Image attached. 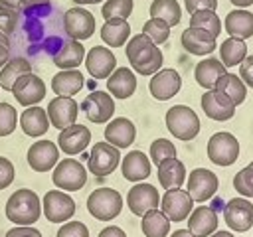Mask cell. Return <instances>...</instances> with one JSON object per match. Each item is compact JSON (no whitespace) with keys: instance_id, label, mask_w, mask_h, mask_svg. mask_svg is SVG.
<instances>
[{"instance_id":"43","label":"cell","mask_w":253,"mask_h":237,"mask_svg":"<svg viewBox=\"0 0 253 237\" xmlns=\"http://www.w3.org/2000/svg\"><path fill=\"white\" fill-rule=\"evenodd\" d=\"M233 188L241 196L253 198V166H245L233 176Z\"/></svg>"},{"instance_id":"25","label":"cell","mask_w":253,"mask_h":237,"mask_svg":"<svg viewBox=\"0 0 253 237\" xmlns=\"http://www.w3.org/2000/svg\"><path fill=\"white\" fill-rule=\"evenodd\" d=\"M188 229L196 237H210L213 231H217V215L208 205H198L188 215Z\"/></svg>"},{"instance_id":"57","label":"cell","mask_w":253,"mask_h":237,"mask_svg":"<svg viewBox=\"0 0 253 237\" xmlns=\"http://www.w3.org/2000/svg\"><path fill=\"white\" fill-rule=\"evenodd\" d=\"M210 237H233L229 231H213Z\"/></svg>"},{"instance_id":"31","label":"cell","mask_w":253,"mask_h":237,"mask_svg":"<svg viewBox=\"0 0 253 237\" xmlns=\"http://www.w3.org/2000/svg\"><path fill=\"white\" fill-rule=\"evenodd\" d=\"M223 73H225V65H223L219 59H215V57H206V59H202V61L196 65V69H194L196 83H198L200 87H204V89H213L215 83H217V79H219Z\"/></svg>"},{"instance_id":"53","label":"cell","mask_w":253,"mask_h":237,"mask_svg":"<svg viewBox=\"0 0 253 237\" xmlns=\"http://www.w3.org/2000/svg\"><path fill=\"white\" fill-rule=\"evenodd\" d=\"M99 237H126V233L117 225H107L105 229H101Z\"/></svg>"},{"instance_id":"22","label":"cell","mask_w":253,"mask_h":237,"mask_svg":"<svg viewBox=\"0 0 253 237\" xmlns=\"http://www.w3.org/2000/svg\"><path fill=\"white\" fill-rule=\"evenodd\" d=\"M134 138H136V126L126 117H117L105 126V140L117 146L119 150L128 148L134 142Z\"/></svg>"},{"instance_id":"49","label":"cell","mask_w":253,"mask_h":237,"mask_svg":"<svg viewBox=\"0 0 253 237\" xmlns=\"http://www.w3.org/2000/svg\"><path fill=\"white\" fill-rule=\"evenodd\" d=\"M184 6L190 14H194L198 10H215L217 0H184Z\"/></svg>"},{"instance_id":"3","label":"cell","mask_w":253,"mask_h":237,"mask_svg":"<svg viewBox=\"0 0 253 237\" xmlns=\"http://www.w3.org/2000/svg\"><path fill=\"white\" fill-rule=\"evenodd\" d=\"M200 126L198 115L186 105H174L166 113V128L178 140H194L200 132Z\"/></svg>"},{"instance_id":"40","label":"cell","mask_w":253,"mask_h":237,"mask_svg":"<svg viewBox=\"0 0 253 237\" xmlns=\"http://www.w3.org/2000/svg\"><path fill=\"white\" fill-rule=\"evenodd\" d=\"M142 34H146L158 45V43H164L170 38V26L164 20H160V18H150V20L144 22Z\"/></svg>"},{"instance_id":"17","label":"cell","mask_w":253,"mask_h":237,"mask_svg":"<svg viewBox=\"0 0 253 237\" xmlns=\"http://www.w3.org/2000/svg\"><path fill=\"white\" fill-rule=\"evenodd\" d=\"M126 205L134 215L142 217L146 211L160 205L158 190L152 184H136L126 194Z\"/></svg>"},{"instance_id":"1","label":"cell","mask_w":253,"mask_h":237,"mask_svg":"<svg viewBox=\"0 0 253 237\" xmlns=\"http://www.w3.org/2000/svg\"><path fill=\"white\" fill-rule=\"evenodd\" d=\"M125 51L130 67L138 75H154L164 63V55L160 47L142 32L128 40Z\"/></svg>"},{"instance_id":"30","label":"cell","mask_w":253,"mask_h":237,"mask_svg":"<svg viewBox=\"0 0 253 237\" xmlns=\"http://www.w3.org/2000/svg\"><path fill=\"white\" fill-rule=\"evenodd\" d=\"M225 32L231 38H239V40L251 38L253 36V14L243 8L231 10L225 16Z\"/></svg>"},{"instance_id":"27","label":"cell","mask_w":253,"mask_h":237,"mask_svg":"<svg viewBox=\"0 0 253 237\" xmlns=\"http://www.w3.org/2000/svg\"><path fill=\"white\" fill-rule=\"evenodd\" d=\"M85 59V47L77 40H65L61 41L59 49L53 53V65L59 69H77Z\"/></svg>"},{"instance_id":"37","label":"cell","mask_w":253,"mask_h":237,"mask_svg":"<svg viewBox=\"0 0 253 237\" xmlns=\"http://www.w3.org/2000/svg\"><path fill=\"white\" fill-rule=\"evenodd\" d=\"M245 57H247L245 40H239V38H231V36H229V38L219 45V61H221L225 67L239 65Z\"/></svg>"},{"instance_id":"55","label":"cell","mask_w":253,"mask_h":237,"mask_svg":"<svg viewBox=\"0 0 253 237\" xmlns=\"http://www.w3.org/2000/svg\"><path fill=\"white\" fill-rule=\"evenodd\" d=\"M170 237H196V235H194L190 229H176Z\"/></svg>"},{"instance_id":"6","label":"cell","mask_w":253,"mask_h":237,"mask_svg":"<svg viewBox=\"0 0 253 237\" xmlns=\"http://www.w3.org/2000/svg\"><path fill=\"white\" fill-rule=\"evenodd\" d=\"M119 162H121V152L117 146H113L109 142H95L91 146L87 166H89V172L95 174L97 178L113 174L117 170Z\"/></svg>"},{"instance_id":"18","label":"cell","mask_w":253,"mask_h":237,"mask_svg":"<svg viewBox=\"0 0 253 237\" xmlns=\"http://www.w3.org/2000/svg\"><path fill=\"white\" fill-rule=\"evenodd\" d=\"M85 67L91 77L107 79L117 69V57L109 47L95 45L85 53Z\"/></svg>"},{"instance_id":"35","label":"cell","mask_w":253,"mask_h":237,"mask_svg":"<svg viewBox=\"0 0 253 237\" xmlns=\"http://www.w3.org/2000/svg\"><path fill=\"white\" fill-rule=\"evenodd\" d=\"M170 223L172 221L164 215V211L154 207L142 215L140 227H142L144 237H166L170 231Z\"/></svg>"},{"instance_id":"26","label":"cell","mask_w":253,"mask_h":237,"mask_svg":"<svg viewBox=\"0 0 253 237\" xmlns=\"http://www.w3.org/2000/svg\"><path fill=\"white\" fill-rule=\"evenodd\" d=\"M121 172L128 182L146 180L150 176V158L140 150H130L121 162Z\"/></svg>"},{"instance_id":"4","label":"cell","mask_w":253,"mask_h":237,"mask_svg":"<svg viewBox=\"0 0 253 237\" xmlns=\"http://www.w3.org/2000/svg\"><path fill=\"white\" fill-rule=\"evenodd\" d=\"M123 209V198L113 188H97L87 198V211L99 221L115 219Z\"/></svg>"},{"instance_id":"24","label":"cell","mask_w":253,"mask_h":237,"mask_svg":"<svg viewBox=\"0 0 253 237\" xmlns=\"http://www.w3.org/2000/svg\"><path fill=\"white\" fill-rule=\"evenodd\" d=\"M20 128L24 130L26 136H32V138L45 134L49 128L47 111L38 107V105L26 107V111H22V115H20Z\"/></svg>"},{"instance_id":"39","label":"cell","mask_w":253,"mask_h":237,"mask_svg":"<svg viewBox=\"0 0 253 237\" xmlns=\"http://www.w3.org/2000/svg\"><path fill=\"white\" fill-rule=\"evenodd\" d=\"M190 28L206 30L213 38H217L221 34V20L217 18L215 10H198L190 16Z\"/></svg>"},{"instance_id":"34","label":"cell","mask_w":253,"mask_h":237,"mask_svg":"<svg viewBox=\"0 0 253 237\" xmlns=\"http://www.w3.org/2000/svg\"><path fill=\"white\" fill-rule=\"evenodd\" d=\"M213 89L221 91L235 107L241 105L245 101V97H247V89H245V83L241 81V77L239 75H233V73H227V71L217 79V83H215Z\"/></svg>"},{"instance_id":"38","label":"cell","mask_w":253,"mask_h":237,"mask_svg":"<svg viewBox=\"0 0 253 237\" xmlns=\"http://www.w3.org/2000/svg\"><path fill=\"white\" fill-rule=\"evenodd\" d=\"M150 16L164 20L170 28L178 26L182 20V10L176 0H152L150 4Z\"/></svg>"},{"instance_id":"32","label":"cell","mask_w":253,"mask_h":237,"mask_svg":"<svg viewBox=\"0 0 253 237\" xmlns=\"http://www.w3.org/2000/svg\"><path fill=\"white\" fill-rule=\"evenodd\" d=\"M186 180V166L178 158H168L158 164V182L164 190L180 188Z\"/></svg>"},{"instance_id":"28","label":"cell","mask_w":253,"mask_h":237,"mask_svg":"<svg viewBox=\"0 0 253 237\" xmlns=\"http://www.w3.org/2000/svg\"><path fill=\"white\" fill-rule=\"evenodd\" d=\"M107 89L117 99H128L136 91V75L128 67H117L107 77Z\"/></svg>"},{"instance_id":"44","label":"cell","mask_w":253,"mask_h":237,"mask_svg":"<svg viewBox=\"0 0 253 237\" xmlns=\"http://www.w3.org/2000/svg\"><path fill=\"white\" fill-rule=\"evenodd\" d=\"M18 122V113L12 105L0 103V136H8L14 132Z\"/></svg>"},{"instance_id":"9","label":"cell","mask_w":253,"mask_h":237,"mask_svg":"<svg viewBox=\"0 0 253 237\" xmlns=\"http://www.w3.org/2000/svg\"><path fill=\"white\" fill-rule=\"evenodd\" d=\"M63 30L71 40H89L95 32V16L81 6L69 8L63 14Z\"/></svg>"},{"instance_id":"33","label":"cell","mask_w":253,"mask_h":237,"mask_svg":"<svg viewBox=\"0 0 253 237\" xmlns=\"http://www.w3.org/2000/svg\"><path fill=\"white\" fill-rule=\"evenodd\" d=\"M130 36V26L125 18H111L105 20L103 28H101V40L109 45V47H121L126 43Z\"/></svg>"},{"instance_id":"5","label":"cell","mask_w":253,"mask_h":237,"mask_svg":"<svg viewBox=\"0 0 253 237\" xmlns=\"http://www.w3.org/2000/svg\"><path fill=\"white\" fill-rule=\"evenodd\" d=\"M51 180H53V184H55L57 190L77 192L87 182V170H85V166L79 160H75V158H63L61 162L55 164L53 174H51Z\"/></svg>"},{"instance_id":"23","label":"cell","mask_w":253,"mask_h":237,"mask_svg":"<svg viewBox=\"0 0 253 237\" xmlns=\"http://www.w3.org/2000/svg\"><path fill=\"white\" fill-rule=\"evenodd\" d=\"M182 47L192 55H210L215 49V38L200 28H186L182 32Z\"/></svg>"},{"instance_id":"54","label":"cell","mask_w":253,"mask_h":237,"mask_svg":"<svg viewBox=\"0 0 253 237\" xmlns=\"http://www.w3.org/2000/svg\"><path fill=\"white\" fill-rule=\"evenodd\" d=\"M0 8H8V10L22 12V0H0Z\"/></svg>"},{"instance_id":"2","label":"cell","mask_w":253,"mask_h":237,"mask_svg":"<svg viewBox=\"0 0 253 237\" xmlns=\"http://www.w3.org/2000/svg\"><path fill=\"white\" fill-rule=\"evenodd\" d=\"M4 211L16 225H34L42 215V201L34 190L20 188L8 198Z\"/></svg>"},{"instance_id":"47","label":"cell","mask_w":253,"mask_h":237,"mask_svg":"<svg viewBox=\"0 0 253 237\" xmlns=\"http://www.w3.org/2000/svg\"><path fill=\"white\" fill-rule=\"evenodd\" d=\"M57 237H89V229L81 221H65L57 229Z\"/></svg>"},{"instance_id":"52","label":"cell","mask_w":253,"mask_h":237,"mask_svg":"<svg viewBox=\"0 0 253 237\" xmlns=\"http://www.w3.org/2000/svg\"><path fill=\"white\" fill-rule=\"evenodd\" d=\"M8 59H10V38L0 32V69L6 65Z\"/></svg>"},{"instance_id":"29","label":"cell","mask_w":253,"mask_h":237,"mask_svg":"<svg viewBox=\"0 0 253 237\" xmlns=\"http://www.w3.org/2000/svg\"><path fill=\"white\" fill-rule=\"evenodd\" d=\"M83 73L77 69H61L51 79V89L57 97H73L83 89Z\"/></svg>"},{"instance_id":"15","label":"cell","mask_w":253,"mask_h":237,"mask_svg":"<svg viewBox=\"0 0 253 237\" xmlns=\"http://www.w3.org/2000/svg\"><path fill=\"white\" fill-rule=\"evenodd\" d=\"M182 87V77L176 69H158L152 79L148 81V89H150V95L156 99V101H168L172 99L174 95H178Z\"/></svg>"},{"instance_id":"20","label":"cell","mask_w":253,"mask_h":237,"mask_svg":"<svg viewBox=\"0 0 253 237\" xmlns=\"http://www.w3.org/2000/svg\"><path fill=\"white\" fill-rule=\"evenodd\" d=\"M77 109L79 107L73 101V97H55V99L49 101L45 111H47L51 126L63 130L65 126H69V124H73L77 120V115H79Z\"/></svg>"},{"instance_id":"45","label":"cell","mask_w":253,"mask_h":237,"mask_svg":"<svg viewBox=\"0 0 253 237\" xmlns=\"http://www.w3.org/2000/svg\"><path fill=\"white\" fill-rule=\"evenodd\" d=\"M51 10V0H22V12L30 18L45 16Z\"/></svg>"},{"instance_id":"8","label":"cell","mask_w":253,"mask_h":237,"mask_svg":"<svg viewBox=\"0 0 253 237\" xmlns=\"http://www.w3.org/2000/svg\"><path fill=\"white\" fill-rule=\"evenodd\" d=\"M43 215L51 223H65L75 213V201L67 192L61 190H49L43 196Z\"/></svg>"},{"instance_id":"41","label":"cell","mask_w":253,"mask_h":237,"mask_svg":"<svg viewBox=\"0 0 253 237\" xmlns=\"http://www.w3.org/2000/svg\"><path fill=\"white\" fill-rule=\"evenodd\" d=\"M132 0H105L103 8H101V16L105 20L111 18H128L132 12Z\"/></svg>"},{"instance_id":"59","label":"cell","mask_w":253,"mask_h":237,"mask_svg":"<svg viewBox=\"0 0 253 237\" xmlns=\"http://www.w3.org/2000/svg\"><path fill=\"white\" fill-rule=\"evenodd\" d=\"M249 166H253V160H251V164H249Z\"/></svg>"},{"instance_id":"58","label":"cell","mask_w":253,"mask_h":237,"mask_svg":"<svg viewBox=\"0 0 253 237\" xmlns=\"http://www.w3.org/2000/svg\"><path fill=\"white\" fill-rule=\"evenodd\" d=\"M75 4H99L101 0H73Z\"/></svg>"},{"instance_id":"14","label":"cell","mask_w":253,"mask_h":237,"mask_svg":"<svg viewBox=\"0 0 253 237\" xmlns=\"http://www.w3.org/2000/svg\"><path fill=\"white\" fill-rule=\"evenodd\" d=\"M28 164L34 172H49L59 158V146L51 140H38L28 148Z\"/></svg>"},{"instance_id":"11","label":"cell","mask_w":253,"mask_h":237,"mask_svg":"<svg viewBox=\"0 0 253 237\" xmlns=\"http://www.w3.org/2000/svg\"><path fill=\"white\" fill-rule=\"evenodd\" d=\"M223 219L233 231H247L253 227V203L245 198H231L223 207Z\"/></svg>"},{"instance_id":"16","label":"cell","mask_w":253,"mask_h":237,"mask_svg":"<svg viewBox=\"0 0 253 237\" xmlns=\"http://www.w3.org/2000/svg\"><path fill=\"white\" fill-rule=\"evenodd\" d=\"M81 109L91 122H107L115 113V101L105 91H93L83 99Z\"/></svg>"},{"instance_id":"48","label":"cell","mask_w":253,"mask_h":237,"mask_svg":"<svg viewBox=\"0 0 253 237\" xmlns=\"http://www.w3.org/2000/svg\"><path fill=\"white\" fill-rule=\"evenodd\" d=\"M14 182V164L0 156V190H6L10 184Z\"/></svg>"},{"instance_id":"42","label":"cell","mask_w":253,"mask_h":237,"mask_svg":"<svg viewBox=\"0 0 253 237\" xmlns=\"http://www.w3.org/2000/svg\"><path fill=\"white\" fill-rule=\"evenodd\" d=\"M168 158H176V146L168 140V138H156L150 144V160L152 164H160Z\"/></svg>"},{"instance_id":"13","label":"cell","mask_w":253,"mask_h":237,"mask_svg":"<svg viewBox=\"0 0 253 237\" xmlns=\"http://www.w3.org/2000/svg\"><path fill=\"white\" fill-rule=\"evenodd\" d=\"M219 188L217 176L208 168H196L188 176V194L194 201H208Z\"/></svg>"},{"instance_id":"36","label":"cell","mask_w":253,"mask_h":237,"mask_svg":"<svg viewBox=\"0 0 253 237\" xmlns=\"http://www.w3.org/2000/svg\"><path fill=\"white\" fill-rule=\"evenodd\" d=\"M32 71V63L24 57H12L6 61V65L0 69V89L12 91V85L26 73Z\"/></svg>"},{"instance_id":"10","label":"cell","mask_w":253,"mask_h":237,"mask_svg":"<svg viewBox=\"0 0 253 237\" xmlns=\"http://www.w3.org/2000/svg\"><path fill=\"white\" fill-rule=\"evenodd\" d=\"M160 207L164 211V215L170 221H184L188 219V215L192 213L194 207V199L188 194V190H180V188H170L166 190V194L162 196Z\"/></svg>"},{"instance_id":"51","label":"cell","mask_w":253,"mask_h":237,"mask_svg":"<svg viewBox=\"0 0 253 237\" xmlns=\"http://www.w3.org/2000/svg\"><path fill=\"white\" fill-rule=\"evenodd\" d=\"M4 237H42V233L32 225H16L10 231H6Z\"/></svg>"},{"instance_id":"7","label":"cell","mask_w":253,"mask_h":237,"mask_svg":"<svg viewBox=\"0 0 253 237\" xmlns=\"http://www.w3.org/2000/svg\"><path fill=\"white\" fill-rule=\"evenodd\" d=\"M239 156V142L231 132H215L208 140V158L217 166H231Z\"/></svg>"},{"instance_id":"12","label":"cell","mask_w":253,"mask_h":237,"mask_svg":"<svg viewBox=\"0 0 253 237\" xmlns=\"http://www.w3.org/2000/svg\"><path fill=\"white\" fill-rule=\"evenodd\" d=\"M12 95L16 101L24 107L38 105L45 97V83L36 75V73H26L22 75L14 85H12Z\"/></svg>"},{"instance_id":"56","label":"cell","mask_w":253,"mask_h":237,"mask_svg":"<svg viewBox=\"0 0 253 237\" xmlns=\"http://www.w3.org/2000/svg\"><path fill=\"white\" fill-rule=\"evenodd\" d=\"M231 4H235L237 8H247V6H251L253 4V0H229Z\"/></svg>"},{"instance_id":"46","label":"cell","mask_w":253,"mask_h":237,"mask_svg":"<svg viewBox=\"0 0 253 237\" xmlns=\"http://www.w3.org/2000/svg\"><path fill=\"white\" fill-rule=\"evenodd\" d=\"M18 20H20V12L16 10H8V8H0V32L4 36H12L18 28Z\"/></svg>"},{"instance_id":"19","label":"cell","mask_w":253,"mask_h":237,"mask_svg":"<svg viewBox=\"0 0 253 237\" xmlns=\"http://www.w3.org/2000/svg\"><path fill=\"white\" fill-rule=\"evenodd\" d=\"M202 109L211 120H229L235 115V105L217 89H208L202 95Z\"/></svg>"},{"instance_id":"21","label":"cell","mask_w":253,"mask_h":237,"mask_svg":"<svg viewBox=\"0 0 253 237\" xmlns=\"http://www.w3.org/2000/svg\"><path fill=\"white\" fill-rule=\"evenodd\" d=\"M91 142V130L83 124H69L65 126L59 136H57V146L59 150H63L69 156H75L79 152H83Z\"/></svg>"},{"instance_id":"50","label":"cell","mask_w":253,"mask_h":237,"mask_svg":"<svg viewBox=\"0 0 253 237\" xmlns=\"http://www.w3.org/2000/svg\"><path fill=\"white\" fill-rule=\"evenodd\" d=\"M239 65H241V69H239L241 81H243L245 85L253 87V55H247Z\"/></svg>"}]
</instances>
